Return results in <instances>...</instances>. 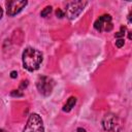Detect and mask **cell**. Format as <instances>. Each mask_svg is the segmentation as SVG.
Wrapping results in <instances>:
<instances>
[{"label": "cell", "mask_w": 132, "mask_h": 132, "mask_svg": "<svg viewBox=\"0 0 132 132\" xmlns=\"http://www.w3.org/2000/svg\"><path fill=\"white\" fill-rule=\"evenodd\" d=\"M27 5V1L25 0H10L8 2H6V11L7 14L10 16H13L15 14H18L25 6Z\"/></svg>", "instance_id": "obj_7"}, {"label": "cell", "mask_w": 132, "mask_h": 132, "mask_svg": "<svg viewBox=\"0 0 132 132\" xmlns=\"http://www.w3.org/2000/svg\"><path fill=\"white\" fill-rule=\"evenodd\" d=\"M10 76H11L12 78L16 77V76H18V72H16V71H12V72H11V74H10Z\"/></svg>", "instance_id": "obj_14"}, {"label": "cell", "mask_w": 132, "mask_h": 132, "mask_svg": "<svg viewBox=\"0 0 132 132\" xmlns=\"http://www.w3.org/2000/svg\"><path fill=\"white\" fill-rule=\"evenodd\" d=\"M0 132H6L5 130H3V129H0Z\"/></svg>", "instance_id": "obj_17"}, {"label": "cell", "mask_w": 132, "mask_h": 132, "mask_svg": "<svg viewBox=\"0 0 132 132\" xmlns=\"http://www.w3.org/2000/svg\"><path fill=\"white\" fill-rule=\"evenodd\" d=\"M75 103H76V98L75 97H70L68 100H67V102L65 103V105L63 106V110L64 111H66V112H68V111H70L73 107H74V105H75Z\"/></svg>", "instance_id": "obj_8"}, {"label": "cell", "mask_w": 132, "mask_h": 132, "mask_svg": "<svg viewBox=\"0 0 132 132\" xmlns=\"http://www.w3.org/2000/svg\"><path fill=\"white\" fill-rule=\"evenodd\" d=\"M112 27V20L109 14H103L99 16L94 23V28L99 32H109L111 31Z\"/></svg>", "instance_id": "obj_6"}, {"label": "cell", "mask_w": 132, "mask_h": 132, "mask_svg": "<svg viewBox=\"0 0 132 132\" xmlns=\"http://www.w3.org/2000/svg\"><path fill=\"white\" fill-rule=\"evenodd\" d=\"M88 4L87 1H72L69 2L66 5V9H65V14L69 20H74L75 18H77L80 12L84 10L85 6Z\"/></svg>", "instance_id": "obj_2"}, {"label": "cell", "mask_w": 132, "mask_h": 132, "mask_svg": "<svg viewBox=\"0 0 132 132\" xmlns=\"http://www.w3.org/2000/svg\"><path fill=\"white\" fill-rule=\"evenodd\" d=\"M42 62V54L33 47H27L23 53V65L29 71H35Z\"/></svg>", "instance_id": "obj_1"}, {"label": "cell", "mask_w": 132, "mask_h": 132, "mask_svg": "<svg viewBox=\"0 0 132 132\" xmlns=\"http://www.w3.org/2000/svg\"><path fill=\"white\" fill-rule=\"evenodd\" d=\"M23 132H44L43 122L40 116L37 113H32L29 117Z\"/></svg>", "instance_id": "obj_3"}, {"label": "cell", "mask_w": 132, "mask_h": 132, "mask_svg": "<svg viewBox=\"0 0 132 132\" xmlns=\"http://www.w3.org/2000/svg\"><path fill=\"white\" fill-rule=\"evenodd\" d=\"M52 12V6H46V7H44L43 9H42V11L40 12V15L41 16H46L47 14H50Z\"/></svg>", "instance_id": "obj_10"}, {"label": "cell", "mask_w": 132, "mask_h": 132, "mask_svg": "<svg viewBox=\"0 0 132 132\" xmlns=\"http://www.w3.org/2000/svg\"><path fill=\"white\" fill-rule=\"evenodd\" d=\"M56 15H57L58 18H60V19H62L63 16H65V13H64V11H63L62 9H60V8H58V9L56 10Z\"/></svg>", "instance_id": "obj_11"}, {"label": "cell", "mask_w": 132, "mask_h": 132, "mask_svg": "<svg viewBox=\"0 0 132 132\" xmlns=\"http://www.w3.org/2000/svg\"><path fill=\"white\" fill-rule=\"evenodd\" d=\"M124 43H125L124 39H123V38H120V39H118V40L116 41V46H117V47H122V46L124 45Z\"/></svg>", "instance_id": "obj_13"}, {"label": "cell", "mask_w": 132, "mask_h": 132, "mask_svg": "<svg viewBox=\"0 0 132 132\" xmlns=\"http://www.w3.org/2000/svg\"><path fill=\"white\" fill-rule=\"evenodd\" d=\"M77 132H86V131H85V129H81V128H78V129H77Z\"/></svg>", "instance_id": "obj_15"}, {"label": "cell", "mask_w": 132, "mask_h": 132, "mask_svg": "<svg viewBox=\"0 0 132 132\" xmlns=\"http://www.w3.org/2000/svg\"><path fill=\"white\" fill-rule=\"evenodd\" d=\"M36 87L40 94H42L43 96H48L52 93V90L54 87V81L52 78L42 75V76L38 77V79L36 81Z\"/></svg>", "instance_id": "obj_5"}, {"label": "cell", "mask_w": 132, "mask_h": 132, "mask_svg": "<svg viewBox=\"0 0 132 132\" xmlns=\"http://www.w3.org/2000/svg\"><path fill=\"white\" fill-rule=\"evenodd\" d=\"M102 126L104 130L109 132H117L120 129V120L113 113H107L102 120Z\"/></svg>", "instance_id": "obj_4"}, {"label": "cell", "mask_w": 132, "mask_h": 132, "mask_svg": "<svg viewBox=\"0 0 132 132\" xmlns=\"http://www.w3.org/2000/svg\"><path fill=\"white\" fill-rule=\"evenodd\" d=\"M11 96H16V97H22L23 96V93L20 92V90H13L11 93H10Z\"/></svg>", "instance_id": "obj_12"}, {"label": "cell", "mask_w": 132, "mask_h": 132, "mask_svg": "<svg viewBox=\"0 0 132 132\" xmlns=\"http://www.w3.org/2000/svg\"><path fill=\"white\" fill-rule=\"evenodd\" d=\"M125 32H126V27H124V26H122L121 27V30L119 31V32H117L116 34H114V37L116 38H122V37H124V35H125Z\"/></svg>", "instance_id": "obj_9"}, {"label": "cell", "mask_w": 132, "mask_h": 132, "mask_svg": "<svg viewBox=\"0 0 132 132\" xmlns=\"http://www.w3.org/2000/svg\"><path fill=\"white\" fill-rule=\"evenodd\" d=\"M2 14H3V11H2V8H1V6H0V20H1V18H2Z\"/></svg>", "instance_id": "obj_16"}]
</instances>
